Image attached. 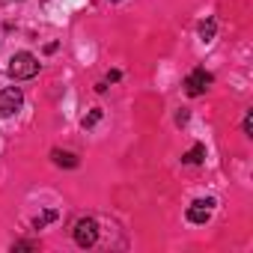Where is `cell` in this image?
<instances>
[{
  "mask_svg": "<svg viewBox=\"0 0 253 253\" xmlns=\"http://www.w3.org/2000/svg\"><path fill=\"white\" fill-rule=\"evenodd\" d=\"M209 84H211V75H209L206 69H194V72L188 75V81H185V92H188V95H203V92L209 89Z\"/></svg>",
  "mask_w": 253,
  "mask_h": 253,
  "instance_id": "4",
  "label": "cell"
},
{
  "mask_svg": "<svg viewBox=\"0 0 253 253\" xmlns=\"http://www.w3.org/2000/svg\"><path fill=\"white\" fill-rule=\"evenodd\" d=\"M33 247H36V244H30V241H18V244H15V250H33Z\"/></svg>",
  "mask_w": 253,
  "mask_h": 253,
  "instance_id": "12",
  "label": "cell"
},
{
  "mask_svg": "<svg viewBox=\"0 0 253 253\" xmlns=\"http://www.w3.org/2000/svg\"><path fill=\"white\" fill-rule=\"evenodd\" d=\"M6 72H9V78H15V81H30V78H36V72H39V60H36L30 51H18V54H12Z\"/></svg>",
  "mask_w": 253,
  "mask_h": 253,
  "instance_id": "1",
  "label": "cell"
},
{
  "mask_svg": "<svg viewBox=\"0 0 253 253\" xmlns=\"http://www.w3.org/2000/svg\"><path fill=\"white\" fill-rule=\"evenodd\" d=\"M203 158H206V146H200V143H197V146H194V149L182 158V161H185V164H200Z\"/></svg>",
  "mask_w": 253,
  "mask_h": 253,
  "instance_id": "8",
  "label": "cell"
},
{
  "mask_svg": "<svg viewBox=\"0 0 253 253\" xmlns=\"http://www.w3.org/2000/svg\"><path fill=\"white\" fill-rule=\"evenodd\" d=\"M21 101H24L21 86H6V89H0V119L12 116V113L21 107Z\"/></svg>",
  "mask_w": 253,
  "mask_h": 253,
  "instance_id": "3",
  "label": "cell"
},
{
  "mask_svg": "<svg viewBox=\"0 0 253 253\" xmlns=\"http://www.w3.org/2000/svg\"><path fill=\"white\" fill-rule=\"evenodd\" d=\"M98 119H101V110H98V107H95V110H89V113L84 116V128H92Z\"/></svg>",
  "mask_w": 253,
  "mask_h": 253,
  "instance_id": "10",
  "label": "cell"
},
{
  "mask_svg": "<svg viewBox=\"0 0 253 253\" xmlns=\"http://www.w3.org/2000/svg\"><path fill=\"white\" fill-rule=\"evenodd\" d=\"M51 220H57V211H45V214H39V217L33 220V226H36V229H42V226H45V223H51Z\"/></svg>",
  "mask_w": 253,
  "mask_h": 253,
  "instance_id": "9",
  "label": "cell"
},
{
  "mask_svg": "<svg viewBox=\"0 0 253 253\" xmlns=\"http://www.w3.org/2000/svg\"><path fill=\"white\" fill-rule=\"evenodd\" d=\"M211 206H214V200H197V203L188 209V220H191V223H206V220L211 217Z\"/></svg>",
  "mask_w": 253,
  "mask_h": 253,
  "instance_id": "5",
  "label": "cell"
},
{
  "mask_svg": "<svg viewBox=\"0 0 253 253\" xmlns=\"http://www.w3.org/2000/svg\"><path fill=\"white\" fill-rule=\"evenodd\" d=\"M214 30H217V24H214V18H209V21H203V24H200V39H203V42H211V39H214Z\"/></svg>",
  "mask_w": 253,
  "mask_h": 253,
  "instance_id": "7",
  "label": "cell"
},
{
  "mask_svg": "<svg viewBox=\"0 0 253 253\" xmlns=\"http://www.w3.org/2000/svg\"><path fill=\"white\" fill-rule=\"evenodd\" d=\"M51 158H54V164H57V167H69V170H75V167H78V155H75V152L54 149V152H51Z\"/></svg>",
  "mask_w": 253,
  "mask_h": 253,
  "instance_id": "6",
  "label": "cell"
},
{
  "mask_svg": "<svg viewBox=\"0 0 253 253\" xmlns=\"http://www.w3.org/2000/svg\"><path fill=\"white\" fill-rule=\"evenodd\" d=\"M113 3H119V0H113Z\"/></svg>",
  "mask_w": 253,
  "mask_h": 253,
  "instance_id": "13",
  "label": "cell"
},
{
  "mask_svg": "<svg viewBox=\"0 0 253 253\" xmlns=\"http://www.w3.org/2000/svg\"><path fill=\"white\" fill-rule=\"evenodd\" d=\"M98 241V223L92 217H81L75 223V244L78 247H92Z\"/></svg>",
  "mask_w": 253,
  "mask_h": 253,
  "instance_id": "2",
  "label": "cell"
},
{
  "mask_svg": "<svg viewBox=\"0 0 253 253\" xmlns=\"http://www.w3.org/2000/svg\"><path fill=\"white\" fill-rule=\"evenodd\" d=\"M244 134H247V137L253 134V113H250V110L244 113Z\"/></svg>",
  "mask_w": 253,
  "mask_h": 253,
  "instance_id": "11",
  "label": "cell"
}]
</instances>
